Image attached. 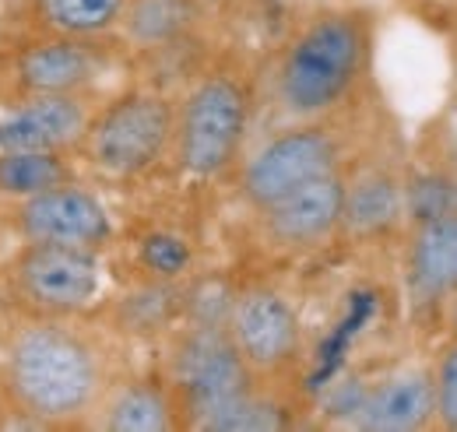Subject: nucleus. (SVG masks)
I'll use <instances>...</instances> for the list:
<instances>
[{
	"label": "nucleus",
	"mask_w": 457,
	"mask_h": 432,
	"mask_svg": "<svg viewBox=\"0 0 457 432\" xmlns=\"http://www.w3.org/2000/svg\"><path fill=\"white\" fill-rule=\"evenodd\" d=\"M377 60V11L324 4L292 25L268 63V99L292 120H324L355 109Z\"/></svg>",
	"instance_id": "2"
},
{
	"label": "nucleus",
	"mask_w": 457,
	"mask_h": 432,
	"mask_svg": "<svg viewBox=\"0 0 457 432\" xmlns=\"http://www.w3.org/2000/svg\"><path fill=\"white\" fill-rule=\"evenodd\" d=\"M422 162L457 176V103L436 116L422 141Z\"/></svg>",
	"instance_id": "24"
},
{
	"label": "nucleus",
	"mask_w": 457,
	"mask_h": 432,
	"mask_svg": "<svg viewBox=\"0 0 457 432\" xmlns=\"http://www.w3.org/2000/svg\"><path fill=\"white\" fill-rule=\"evenodd\" d=\"M404 285L415 303H440L457 292V212L422 218L404 236Z\"/></svg>",
	"instance_id": "16"
},
{
	"label": "nucleus",
	"mask_w": 457,
	"mask_h": 432,
	"mask_svg": "<svg viewBox=\"0 0 457 432\" xmlns=\"http://www.w3.org/2000/svg\"><path fill=\"white\" fill-rule=\"evenodd\" d=\"M288 426H292L288 401L271 390V379H261L253 390H246L219 415H212L201 432H278Z\"/></svg>",
	"instance_id": "21"
},
{
	"label": "nucleus",
	"mask_w": 457,
	"mask_h": 432,
	"mask_svg": "<svg viewBox=\"0 0 457 432\" xmlns=\"http://www.w3.org/2000/svg\"><path fill=\"white\" fill-rule=\"evenodd\" d=\"M257 106L253 74L239 60L208 63L176 99L172 162L190 179H219L239 162Z\"/></svg>",
	"instance_id": "3"
},
{
	"label": "nucleus",
	"mask_w": 457,
	"mask_h": 432,
	"mask_svg": "<svg viewBox=\"0 0 457 432\" xmlns=\"http://www.w3.org/2000/svg\"><path fill=\"white\" fill-rule=\"evenodd\" d=\"M166 379L172 383L187 429H204L212 415L253 390L261 377L239 355L228 327H176L166 355Z\"/></svg>",
	"instance_id": "6"
},
{
	"label": "nucleus",
	"mask_w": 457,
	"mask_h": 432,
	"mask_svg": "<svg viewBox=\"0 0 457 432\" xmlns=\"http://www.w3.org/2000/svg\"><path fill=\"white\" fill-rule=\"evenodd\" d=\"M88 429L96 432H176L187 429L179 397L166 373L120 377L99 397Z\"/></svg>",
	"instance_id": "15"
},
{
	"label": "nucleus",
	"mask_w": 457,
	"mask_h": 432,
	"mask_svg": "<svg viewBox=\"0 0 457 432\" xmlns=\"http://www.w3.org/2000/svg\"><path fill=\"white\" fill-rule=\"evenodd\" d=\"M103 39L50 36L32 39L14 56V85L21 96H78L96 92L99 81L120 63L116 46Z\"/></svg>",
	"instance_id": "10"
},
{
	"label": "nucleus",
	"mask_w": 457,
	"mask_h": 432,
	"mask_svg": "<svg viewBox=\"0 0 457 432\" xmlns=\"http://www.w3.org/2000/svg\"><path fill=\"white\" fill-rule=\"evenodd\" d=\"M373 134L355 109L324 120H292L243 159L236 179L239 201L257 212L310 179L342 172Z\"/></svg>",
	"instance_id": "4"
},
{
	"label": "nucleus",
	"mask_w": 457,
	"mask_h": 432,
	"mask_svg": "<svg viewBox=\"0 0 457 432\" xmlns=\"http://www.w3.org/2000/svg\"><path fill=\"white\" fill-rule=\"evenodd\" d=\"M352 426L362 432H422L436 426V397L429 362L404 366L373 383L352 408Z\"/></svg>",
	"instance_id": "14"
},
{
	"label": "nucleus",
	"mask_w": 457,
	"mask_h": 432,
	"mask_svg": "<svg viewBox=\"0 0 457 432\" xmlns=\"http://www.w3.org/2000/svg\"><path fill=\"white\" fill-rule=\"evenodd\" d=\"M183 320V285L176 278H152L130 288L113 306V327L130 337H155Z\"/></svg>",
	"instance_id": "18"
},
{
	"label": "nucleus",
	"mask_w": 457,
	"mask_h": 432,
	"mask_svg": "<svg viewBox=\"0 0 457 432\" xmlns=\"http://www.w3.org/2000/svg\"><path fill=\"white\" fill-rule=\"evenodd\" d=\"M236 288L215 278H201L194 285H183V324H212L226 327Z\"/></svg>",
	"instance_id": "22"
},
{
	"label": "nucleus",
	"mask_w": 457,
	"mask_h": 432,
	"mask_svg": "<svg viewBox=\"0 0 457 432\" xmlns=\"http://www.w3.org/2000/svg\"><path fill=\"white\" fill-rule=\"evenodd\" d=\"M408 225V159L398 141L377 130L355 162L345 169L342 236L352 243H380Z\"/></svg>",
	"instance_id": "8"
},
{
	"label": "nucleus",
	"mask_w": 457,
	"mask_h": 432,
	"mask_svg": "<svg viewBox=\"0 0 457 432\" xmlns=\"http://www.w3.org/2000/svg\"><path fill=\"white\" fill-rule=\"evenodd\" d=\"M130 0H32V21L39 32L103 39L120 32Z\"/></svg>",
	"instance_id": "19"
},
{
	"label": "nucleus",
	"mask_w": 457,
	"mask_h": 432,
	"mask_svg": "<svg viewBox=\"0 0 457 432\" xmlns=\"http://www.w3.org/2000/svg\"><path fill=\"white\" fill-rule=\"evenodd\" d=\"M110 383L106 345L74 317L29 313L4 337L0 394L36 429H88Z\"/></svg>",
	"instance_id": "1"
},
{
	"label": "nucleus",
	"mask_w": 457,
	"mask_h": 432,
	"mask_svg": "<svg viewBox=\"0 0 457 432\" xmlns=\"http://www.w3.org/2000/svg\"><path fill=\"white\" fill-rule=\"evenodd\" d=\"M7 285L29 313L78 317L103 288L99 250L67 243H25L7 268Z\"/></svg>",
	"instance_id": "7"
},
{
	"label": "nucleus",
	"mask_w": 457,
	"mask_h": 432,
	"mask_svg": "<svg viewBox=\"0 0 457 432\" xmlns=\"http://www.w3.org/2000/svg\"><path fill=\"white\" fill-rule=\"evenodd\" d=\"M11 225L25 243H67L85 250H106L113 243V218L106 204L78 179L21 197Z\"/></svg>",
	"instance_id": "11"
},
{
	"label": "nucleus",
	"mask_w": 457,
	"mask_h": 432,
	"mask_svg": "<svg viewBox=\"0 0 457 432\" xmlns=\"http://www.w3.org/2000/svg\"><path fill=\"white\" fill-rule=\"evenodd\" d=\"M71 179L78 176L67 152H0V197L21 201Z\"/></svg>",
	"instance_id": "20"
},
{
	"label": "nucleus",
	"mask_w": 457,
	"mask_h": 432,
	"mask_svg": "<svg viewBox=\"0 0 457 432\" xmlns=\"http://www.w3.org/2000/svg\"><path fill=\"white\" fill-rule=\"evenodd\" d=\"M429 373L436 397V426L457 432V337H447V345L433 355Z\"/></svg>",
	"instance_id": "23"
},
{
	"label": "nucleus",
	"mask_w": 457,
	"mask_h": 432,
	"mask_svg": "<svg viewBox=\"0 0 457 432\" xmlns=\"http://www.w3.org/2000/svg\"><path fill=\"white\" fill-rule=\"evenodd\" d=\"M208 18V0H130L120 39L137 54L176 50L197 36Z\"/></svg>",
	"instance_id": "17"
},
{
	"label": "nucleus",
	"mask_w": 457,
	"mask_h": 432,
	"mask_svg": "<svg viewBox=\"0 0 457 432\" xmlns=\"http://www.w3.org/2000/svg\"><path fill=\"white\" fill-rule=\"evenodd\" d=\"M454 43H457V4H454Z\"/></svg>",
	"instance_id": "27"
},
{
	"label": "nucleus",
	"mask_w": 457,
	"mask_h": 432,
	"mask_svg": "<svg viewBox=\"0 0 457 432\" xmlns=\"http://www.w3.org/2000/svg\"><path fill=\"white\" fill-rule=\"evenodd\" d=\"M96 92L78 96H21L0 120V152H78L92 116Z\"/></svg>",
	"instance_id": "13"
},
{
	"label": "nucleus",
	"mask_w": 457,
	"mask_h": 432,
	"mask_svg": "<svg viewBox=\"0 0 457 432\" xmlns=\"http://www.w3.org/2000/svg\"><path fill=\"white\" fill-rule=\"evenodd\" d=\"M176 137V99L159 88H127L99 103L78 152L106 176H141L170 159Z\"/></svg>",
	"instance_id": "5"
},
{
	"label": "nucleus",
	"mask_w": 457,
	"mask_h": 432,
	"mask_svg": "<svg viewBox=\"0 0 457 432\" xmlns=\"http://www.w3.org/2000/svg\"><path fill=\"white\" fill-rule=\"evenodd\" d=\"M444 327H447V337H457V292L444 299Z\"/></svg>",
	"instance_id": "26"
},
{
	"label": "nucleus",
	"mask_w": 457,
	"mask_h": 432,
	"mask_svg": "<svg viewBox=\"0 0 457 432\" xmlns=\"http://www.w3.org/2000/svg\"><path fill=\"white\" fill-rule=\"evenodd\" d=\"M141 261L145 268L152 270L155 278H179L187 264H190V250L183 239L166 236V232H155L141 243Z\"/></svg>",
	"instance_id": "25"
},
{
	"label": "nucleus",
	"mask_w": 457,
	"mask_h": 432,
	"mask_svg": "<svg viewBox=\"0 0 457 432\" xmlns=\"http://www.w3.org/2000/svg\"><path fill=\"white\" fill-rule=\"evenodd\" d=\"M228 334L261 379H282L303 355V320L286 292L275 285L236 288L228 310Z\"/></svg>",
	"instance_id": "9"
},
{
	"label": "nucleus",
	"mask_w": 457,
	"mask_h": 432,
	"mask_svg": "<svg viewBox=\"0 0 457 432\" xmlns=\"http://www.w3.org/2000/svg\"><path fill=\"white\" fill-rule=\"evenodd\" d=\"M208 4H226V0H208Z\"/></svg>",
	"instance_id": "28"
},
{
	"label": "nucleus",
	"mask_w": 457,
	"mask_h": 432,
	"mask_svg": "<svg viewBox=\"0 0 457 432\" xmlns=\"http://www.w3.org/2000/svg\"><path fill=\"white\" fill-rule=\"evenodd\" d=\"M261 236L288 253L317 250L328 239L342 236V215H345V169L310 179L295 190L282 194L278 201L264 204L253 212Z\"/></svg>",
	"instance_id": "12"
}]
</instances>
